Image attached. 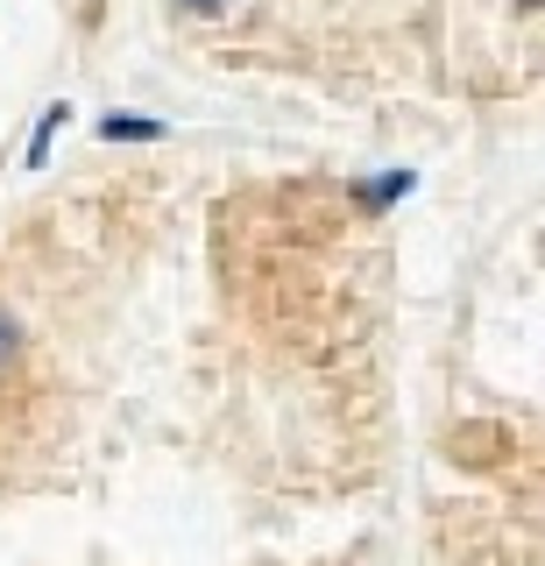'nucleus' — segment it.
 I'll list each match as a JSON object with an SVG mask.
<instances>
[{"instance_id": "nucleus-1", "label": "nucleus", "mask_w": 545, "mask_h": 566, "mask_svg": "<svg viewBox=\"0 0 545 566\" xmlns=\"http://www.w3.org/2000/svg\"><path fill=\"white\" fill-rule=\"evenodd\" d=\"M164 120H135V114H107L99 120V142H156Z\"/></svg>"}, {"instance_id": "nucleus-2", "label": "nucleus", "mask_w": 545, "mask_h": 566, "mask_svg": "<svg viewBox=\"0 0 545 566\" xmlns=\"http://www.w3.org/2000/svg\"><path fill=\"white\" fill-rule=\"evenodd\" d=\"M14 361H22V318L0 305V382L14 376Z\"/></svg>"}, {"instance_id": "nucleus-3", "label": "nucleus", "mask_w": 545, "mask_h": 566, "mask_svg": "<svg viewBox=\"0 0 545 566\" xmlns=\"http://www.w3.org/2000/svg\"><path fill=\"white\" fill-rule=\"evenodd\" d=\"M185 14H220V8H234V0H178Z\"/></svg>"}]
</instances>
